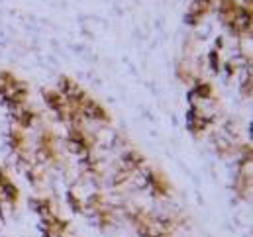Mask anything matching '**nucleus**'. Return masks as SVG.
I'll list each match as a JSON object with an SVG mask.
<instances>
[{
  "label": "nucleus",
  "instance_id": "1",
  "mask_svg": "<svg viewBox=\"0 0 253 237\" xmlns=\"http://www.w3.org/2000/svg\"><path fill=\"white\" fill-rule=\"evenodd\" d=\"M220 22L234 38L252 34V6L240 4L238 0H216L214 4Z\"/></svg>",
  "mask_w": 253,
  "mask_h": 237
},
{
  "label": "nucleus",
  "instance_id": "2",
  "mask_svg": "<svg viewBox=\"0 0 253 237\" xmlns=\"http://www.w3.org/2000/svg\"><path fill=\"white\" fill-rule=\"evenodd\" d=\"M0 98L8 106V110L28 104L30 86L26 80L18 79L12 71H0Z\"/></svg>",
  "mask_w": 253,
  "mask_h": 237
},
{
  "label": "nucleus",
  "instance_id": "3",
  "mask_svg": "<svg viewBox=\"0 0 253 237\" xmlns=\"http://www.w3.org/2000/svg\"><path fill=\"white\" fill-rule=\"evenodd\" d=\"M238 167H236V175L232 180L234 192L240 200H250L252 198V165H253V153L252 143H240L238 149Z\"/></svg>",
  "mask_w": 253,
  "mask_h": 237
},
{
  "label": "nucleus",
  "instance_id": "4",
  "mask_svg": "<svg viewBox=\"0 0 253 237\" xmlns=\"http://www.w3.org/2000/svg\"><path fill=\"white\" fill-rule=\"evenodd\" d=\"M36 161L42 165H51L55 169H59L63 165L61 153H59V137L53 129L45 127L42 129L40 137H38V149H36Z\"/></svg>",
  "mask_w": 253,
  "mask_h": 237
},
{
  "label": "nucleus",
  "instance_id": "5",
  "mask_svg": "<svg viewBox=\"0 0 253 237\" xmlns=\"http://www.w3.org/2000/svg\"><path fill=\"white\" fill-rule=\"evenodd\" d=\"M42 96H43V102L47 104V108L57 116L59 121H63V123H71V121H84L79 114H75V112H73V108L69 106L67 98H65L57 88L42 90Z\"/></svg>",
  "mask_w": 253,
  "mask_h": 237
},
{
  "label": "nucleus",
  "instance_id": "6",
  "mask_svg": "<svg viewBox=\"0 0 253 237\" xmlns=\"http://www.w3.org/2000/svg\"><path fill=\"white\" fill-rule=\"evenodd\" d=\"M137 177L141 178V186L147 188L153 198H165L171 194V182L165 177V173H161L159 169L143 167L137 173Z\"/></svg>",
  "mask_w": 253,
  "mask_h": 237
},
{
  "label": "nucleus",
  "instance_id": "7",
  "mask_svg": "<svg viewBox=\"0 0 253 237\" xmlns=\"http://www.w3.org/2000/svg\"><path fill=\"white\" fill-rule=\"evenodd\" d=\"M216 121V116L212 112H206L202 108V104L196 102H189V112H187V127L194 137H202L212 123Z\"/></svg>",
  "mask_w": 253,
  "mask_h": 237
},
{
  "label": "nucleus",
  "instance_id": "8",
  "mask_svg": "<svg viewBox=\"0 0 253 237\" xmlns=\"http://www.w3.org/2000/svg\"><path fill=\"white\" fill-rule=\"evenodd\" d=\"M8 143H10V151L16 155V159H28L32 157L30 153V147H28V135H26V129H20V127H12L8 131Z\"/></svg>",
  "mask_w": 253,
  "mask_h": 237
},
{
  "label": "nucleus",
  "instance_id": "9",
  "mask_svg": "<svg viewBox=\"0 0 253 237\" xmlns=\"http://www.w3.org/2000/svg\"><path fill=\"white\" fill-rule=\"evenodd\" d=\"M214 4H216V0H192L189 4L187 14H185V24L198 26L214 10Z\"/></svg>",
  "mask_w": 253,
  "mask_h": 237
},
{
  "label": "nucleus",
  "instance_id": "10",
  "mask_svg": "<svg viewBox=\"0 0 253 237\" xmlns=\"http://www.w3.org/2000/svg\"><path fill=\"white\" fill-rule=\"evenodd\" d=\"M0 196L10 206H18L20 204V198H22V192H20L18 184L12 180V177L6 173L4 167H0Z\"/></svg>",
  "mask_w": 253,
  "mask_h": 237
},
{
  "label": "nucleus",
  "instance_id": "11",
  "mask_svg": "<svg viewBox=\"0 0 253 237\" xmlns=\"http://www.w3.org/2000/svg\"><path fill=\"white\" fill-rule=\"evenodd\" d=\"M10 116L14 119V125L20 127V129H30L38 121V118H40V114L30 104H22L18 108H12L10 110Z\"/></svg>",
  "mask_w": 253,
  "mask_h": 237
},
{
  "label": "nucleus",
  "instance_id": "12",
  "mask_svg": "<svg viewBox=\"0 0 253 237\" xmlns=\"http://www.w3.org/2000/svg\"><path fill=\"white\" fill-rule=\"evenodd\" d=\"M32 208L40 216V220L42 218H47L51 214H57L55 204H53V200L49 196H36V198H32Z\"/></svg>",
  "mask_w": 253,
  "mask_h": 237
},
{
  "label": "nucleus",
  "instance_id": "13",
  "mask_svg": "<svg viewBox=\"0 0 253 237\" xmlns=\"http://www.w3.org/2000/svg\"><path fill=\"white\" fill-rule=\"evenodd\" d=\"M90 218L94 220L96 228H100V230H108V228H112L116 224V212H114L112 206H106V208L90 214Z\"/></svg>",
  "mask_w": 253,
  "mask_h": 237
},
{
  "label": "nucleus",
  "instance_id": "14",
  "mask_svg": "<svg viewBox=\"0 0 253 237\" xmlns=\"http://www.w3.org/2000/svg\"><path fill=\"white\" fill-rule=\"evenodd\" d=\"M67 200H69V206H71L73 212L84 214V198H81V194H79L75 188H71V190L67 192Z\"/></svg>",
  "mask_w": 253,
  "mask_h": 237
},
{
  "label": "nucleus",
  "instance_id": "15",
  "mask_svg": "<svg viewBox=\"0 0 253 237\" xmlns=\"http://www.w3.org/2000/svg\"><path fill=\"white\" fill-rule=\"evenodd\" d=\"M242 96L252 98V67L246 65L244 75H242Z\"/></svg>",
  "mask_w": 253,
  "mask_h": 237
},
{
  "label": "nucleus",
  "instance_id": "16",
  "mask_svg": "<svg viewBox=\"0 0 253 237\" xmlns=\"http://www.w3.org/2000/svg\"><path fill=\"white\" fill-rule=\"evenodd\" d=\"M208 59H210V69H212L214 73H218V71L222 69V63H220V49H218V47H214V49L210 51Z\"/></svg>",
  "mask_w": 253,
  "mask_h": 237
},
{
  "label": "nucleus",
  "instance_id": "17",
  "mask_svg": "<svg viewBox=\"0 0 253 237\" xmlns=\"http://www.w3.org/2000/svg\"><path fill=\"white\" fill-rule=\"evenodd\" d=\"M59 237H71V236H69V234H65V236H59Z\"/></svg>",
  "mask_w": 253,
  "mask_h": 237
}]
</instances>
